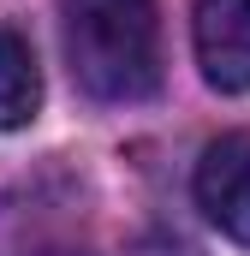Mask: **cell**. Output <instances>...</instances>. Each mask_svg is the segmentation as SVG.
<instances>
[{
    "label": "cell",
    "instance_id": "obj_1",
    "mask_svg": "<svg viewBox=\"0 0 250 256\" xmlns=\"http://www.w3.org/2000/svg\"><path fill=\"white\" fill-rule=\"evenodd\" d=\"M66 60L84 96L143 102L161 90V18L155 0H60Z\"/></svg>",
    "mask_w": 250,
    "mask_h": 256
},
{
    "label": "cell",
    "instance_id": "obj_2",
    "mask_svg": "<svg viewBox=\"0 0 250 256\" xmlns=\"http://www.w3.org/2000/svg\"><path fill=\"white\" fill-rule=\"evenodd\" d=\"M196 202L232 244H250V131H226L202 149Z\"/></svg>",
    "mask_w": 250,
    "mask_h": 256
},
{
    "label": "cell",
    "instance_id": "obj_3",
    "mask_svg": "<svg viewBox=\"0 0 250 256\" xmlns=\"http://www.w3.org/2000/svg\"><path fill=\"white\" fill-rule=\"evenodd\" d=\"M196 66L214 90H250V0H196Z\"/></svg>",
    "mask_w": 250,
    "mask_h": 256
},
{
    "label": "cell",
    "instance_id": "obj_4",
    "mask_svg": "<svg viewBox=\"0 0 250 256\" xmlns=\"http://www.w3.org/2000/svg\"><path fill=\"white\" fill-rule=\"evenodd\" d=\"M42 108V72L18 30H0V131H24Z\"/></svg>",
    "mask_w": 250,
    "mask_h": 256
},
{
    "label": "cell",
    "instance_id": "obj_5",
    "mask_svg": "<svg viewBox=\"0 0 250 256\" xmlns=\"http://www.w3.org/2000/svg\"><path fill=\"white\" fill-rule=\"evenodd\" d=\"M137 256H196L190 244H179V238H143L137 244Z\"/></svg>",
    "mask_w": 250,
    "mask_h": 256
}]
</instances>
